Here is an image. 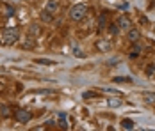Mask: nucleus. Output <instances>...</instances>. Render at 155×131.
Masks as SVG:
<instances>
[{"label": "nucleus", "mask_w": 155, "mask_h": 131, "mask_svg": "<svg viewBox=\"0 0 155 131\" xmlns=\"http://www.w3.org/2000/svg\"><path fill=\"white\" fill-rule=\"evenodd\" d=\"M98 96H100V94H98V92H93V90H86V92L82 94L84 99H93V98H98Z\"/></svg>", "instance_id": "10"}, {"label": "nucleus", "mask_w": 155, "mask_h": 131, "mask_svg": "<svg viewBox=\"0 0 155 131\" xmlns=\"http://www.w3.org/2000/svg\"><path fill=\"white\" fill-rule=\"evenodd\" d=\"M116 23H118V27H120V30H128V29H132V21H130V18H128L127 14L120 16Z\"/></svg>", "instance_id": "5"}, {"label": "nucleus", "mask_w": 155, "mask_h": 131, "mask_svg": "<svg viewBox=\"0 0 155 131\" xmlns=\"http://www.w3.org/2000/svg\"><path fill=\"white\" fill-rule=\"evenodd\" d=\"M107 104L109 106H120V104H121V99H118V98H109Z\"/></svg>", "instance_id": "11"}, {"label": "nucleus", "mask_w": 155, "mask_h": 131, "mask_svg": "<svg viewBox=\"0 0 155 131\" xmlns=\"http://www.w3.org/2000/svg\"><path fill=\"white\" fill-rule=\"evenodd\" d=\"M13 115H15V120L16 122H20V124H25V122H29L32 119V114L29 110H25V108H18L13 112Z\"/></svg>", "instance_id": "3"}, {"label": "nucleus", "mask_w": 155, "mask_h": 131, "mask_svg": "<svg viewBox=\"0 0 155 131\" xmlns=\"http://www.w3.org/2000/svg\"><path fill=\"white\" fill-rule=\"evenodd\" d=\"M73 55H75V57H78V58H84V57H86V55H84L78 48H73Z\"/></svg>", "instance_id": "16"}, {"label": "nucleus", "mask_w": 155, "mask_h": 131, "mask_svg": "<svg viewBox=\"0 0 155 131\" xmlns=\"http://www.w3.org/2000/svg\"><path fill=\"white\" fill-rule=\"evenodd\" d=\"M112 82H116V83H127V82H128V83H130V82H132V78H120V76H116Z\"/></svg>", "instance_id": "14"}, {"label": "nucleus", "mask_w": 155, "mask_h": 131, "mask_svg": "<svg viewBox=\"0 0 155 131\" xmlns=\"http://www.w3.org/2000/svg\"><path fill=\"white\" fill-rule=\"evenodd\" d=\"M36 62L38 64H45V66H54L55 64L54 60H48V58H36Z\"/></svg>", "instance_id": "13"}, {"label": "nucleus", "mask_w": 155, "mask_h": 131, "mask_svg": "<svg viewBox=\"0 0 155 131\" xmlns=\"http://www.w3.org/2000/svg\"><path fill=\"white\" fill-rule=\"evenodd\" d=\"M139 51H141V46H136V48L132 50V53H130V58H136L139 55Z\"/></svg>", "instance_id": "15"}, {"label": "nucleus", "mask_w": 155, "mask_h": 131, "mask_svg": "<svg viewBox=\"0 0 155 131\" xmlns=\"http://www.w3.org/2000/svg\"><path fill=\"white\" fill-rule=\"evenodd\" d=\"M109 20H110V14H109L107 11H104L102 14L98 16V30L107 29V27H109V23H110Z\"/></svg>", "instance_id": "4"}, {"label": "nucleus", "mask_w": 155, "mask_h": 131, "mask_svg": "<svg viewBox=\"0 0 155 131\" xmlns=\"http://www.w3.org/2000/svg\"><path fill=\"white\" fill-rule=\"evenodd\" d=\"M127 37H128V41H130V43L136 44L141 39V32L137 29H128V30H127Z\"/></svg>", "instance_id": "6"}, {"label": "nucleus", "mask_w": 155, "mask_h": 131, "mask_svg": "<svg viewBox=\"0 0 155 131\" xmlns=\"http://www.w3.org/2000/svg\"><path fill=\"white\" fill-rule=\"evenodd\" d=\"M121 128H123V129H134V122H132L130 119H123V120H121Z\"/></svg>", "instance_id": "9"}, {"label": "nucleus", "mask_w": 155, "mask_h": 131, "mask_svg": "<svg viewBox=\"0 0 155 131\" xmlns=\"http://www.w3.org/2000/svg\"><path fill=\"white\" fill-rule=\"evenodd\" d=\"M87 14V7H86V4H77V5H73L71 9H70V20H73V21H82L84 18Z\"/></svg>", "instance_id": "2"}, {"label": "nucleus", "mask_w": 155, "mask_h": 131, "mask_svg": "<svg viewBox=\"0 0 155 131\" xmlns=\"http://www.w3.org/2000/svg\"><path fill=\"white\" fill-rule=\"evenodd\" d=\"M0 115H2V117H9V115H11L9 108H7V106H4V108H2V112H0Z\"/></svg>", "instance_id": "17"}, {"label": "nucleus", "mask_w": 155, "mask_h": 131, "mask_svg": "<svg viewBox=\"0 0 155 131\" xmlns=\"http://www.w3.org/2000/svg\"><path fill=\"white\" fill-rule=\"evenodd\" d=\"M54 16H55V14L48 13L47 9H45V11H41V14H39V18L43 20V23H52V21H54Z\"/></svg>", "instance_id": "8"}, {"label": "nucleus", "mask_w": 155, "mask_h": 131, "mask_svg": "<svg viewBox=\"0 0 155 131\" xmlns=\"http://www.w3.org/2000/svg\"><path fill=\"white\" fill-rule=\"evenodd\" d=\"M59 7H61L59 0H48V2H47V5H45V9H47L48 13H52V14H57Z\"/></svg>", "instance_id": "7"}, {"label": "nucleus", "mask_w": 155, "mask_h": 131, "mask_svg": "<svg viewBox=\"0 0 155 131\" xmlns=\"http://www.w3.org/2000/svg\"><path fill=\"white\" fill-rule=\"evenodd\" d=\"M20 41V29L18 27H5L0 34V43L4 46H11Z\"/></svg>", "instance_id": "1"}, {"label": "nucleus", "mask_w": 155, "mask_h": 131, "mask_svg": "<svg viewBox=\"0 0 155 131\" xmlns=\"http://www.w3.org/2000/svg\"><path fill=\"white\" fill-rule=\"evenodd\" d=\"M109 32H110L112 36H116V34L120 32V27H118V23H109Z\"/></svg>", "instance_id": "12"}, {"label": "nucleus", "mask_w": 155, "mask_h": 131, "mask_svg": "<svg viewBox=\"0 0 155 131\" xmlns=\"http://www.w3.org/2000/svg\"><path fill=\"white\" fill-rule=\"evenodd\" d=\"M23 48H34V41H32V37H29V41L23 43Z\"/></svg>", "instance_id": "18"}]
</instances>
